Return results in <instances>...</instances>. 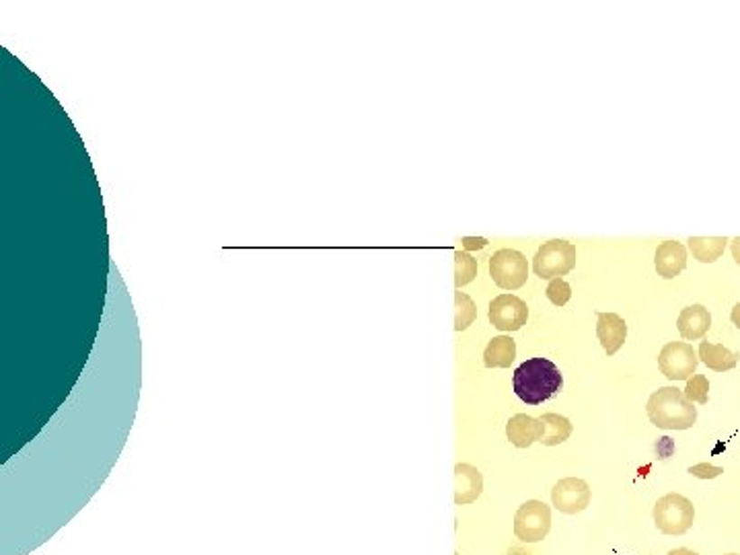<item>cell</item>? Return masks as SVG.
I'll list each match as a JSON object with an SVG mask.
<instances>
[{
	"label": "cell",
	"mask_w": 740,
	"mask_h": 555,
	"mask_svg": "<svg viewBox=\"0 0 740 555\" xmlns=\"http://www.w3.org/2000/svg\"><path fill=\"white\" fill-rule=\"evenodd\" d=\"M564 387V376L560 368L547 358H529L514 370L513 389L521 402L539 405L560 393Z\"/></svg>",
	"instance_id": "obj_1"
},
{
	"label": "cell",
	"mask_w": 740,
	"mask_h": 555,
	"mask_svg": "<svg viewBox=\"0 0 740 555\" xmlns=\"http://www.w3.org/2000/svg\"><path fill=\"white\" fill-rule=\"evenodd\" d=\"M650 421L661 430H689L698 421V410L677 387H661L646 403Z\"/></svg>",
	"instance_id": "obj_2"
},
{
	"label": "cell",
	"mask_w": 740,
	"mask_h": 555,
	"mask_svg": "<svg viewBox=\"0 0 740 555\" xmlns=\"http://www.w3.org/2000/svg\"><path fill=\"white\" fill-rule=\"evenodd\" d=\"M656 529L664 535H685L693 527L695 506L689 498L680 494H666L652 510Z\"/></svg>",
	"instance_id": "obj_3"
},
{
	"label": "cell",
	"mask_w": 740,
	"mask_h": 555,
	"mask_svg": "<svg viewBox=\"0 0 740 555\" xmlns=\"http://www.w3.org/2000/svg\"><path fill=\"white\" fill-rule=\"evenodd\" d=\"M576 268V247L564 239L543 243L532 257V272L541 280L566 276Z\"/></svg>",
	"instance_id": "obj_4"
},
{
	"label": "cell",
	"mask_w": 740,
	"mask_h": 555,
	"mask_svg": "<svg viewBox=\"0 0 740 555\" xmlns=\"http://www.w3.org/2000/svg\"><path fill=\"white\" fill-rule=\"evenodd\" d=\"M551 531V508L541 500H527L514 514V535L523 543H539Z\"/></svg>",
	"instance_id": "obj_5"
},
{
	"label": "cell",
	"mask_w": 740,
	"mask_h": 555,
	"mask_svg": "<svg viewBox=\"0 0 740 555\" xmlns=\"http://www.w3.org/2000/svg\"><path fill=\"white\" fill-rule=\"evenodd\" d=\"M490 276L502 291H518L527 284L529 262L521 251L500 249L490 257Z\"/></svg>",
	"instance_id": "obj_6"
},
{
	"label": "cell",
	"mask_w": 740,
	"mask_h": 555,
	"mask_svg": "<svg viewBox=\"0 0 740 555\" xmlns=\"http://www.w3.org/2000/svg\"><path fill=\"white\" fill-rule=\"evenodd\" d=\"M699 365V356L687 342H669L658 354V368L669 381H689Z\"/></svg>",
	"instance_id": "obj_7"
},
{
	"label": "cell",
	"mask_w": 740,
	"mask_h": 555,
	"mask_svg": "<svg viewBox=\"0 0 740 555\" xmlns=\"http://www.w3.org/2000/svg\"><path fill=\"white\" fill-rule=\"evenodd\" d=\"M490 323L500 331H518L523 325H527L529 319V307L523 299L514 294H500L490 302V310H487Z\"/></svg>",
	"instance_id": "obj_8"
},
{
	"label": "cell",
	"mask_w": 740,
	"mask_h": 555,
	"mask_svg": "<svg viewBox=\"0 0 740 555\" xmlns=\"http://www.w3.org/2000/svg\"><path fill=\"white\" fill-rule=\"evenodd\" d=\"M592 500L590 486L580 477H564L553 486L551 502L564 514H580Z\"/></svg>",
	"instance_id": "obj_9"
},
{
	"label": "cell",
	"mask_w": 740,
	"mask_h": 555,
	"mask_svg": "<svg viewBox=\"0 0 740 555\" xmlns=\"http://www.w3.org/2000/svg\"><path fill=\"white\" fill-rule=\"evenodd\" d=\"M597 338L605 347L606 356H615L627 338V323L617 313H597Z\"/></svg>",
	"instance_id": "obj_10"
},
{
	"label": "cell",
	"mask_w": 740,
	"mask_h": 555,
	"mask_svg": "<svg viewBox=\"0 0 740 555\" xmlns=\"http://www.w3.org/2000/svg\"><path fill=\"white\" fill-rule=\"evenodd\" d=\"M484 494V476L469 463L455 465V504H473Z\"/></svg>",
	"instance_id": "obj_11"
},
{
	"label": "cell",
	"mask_w": 740,
	"mask_h": 555,
	"mask_svg": "<svg viewBox=\"0 0 740 555\" xmlns=\"http://www.w3.org/2000/svg\"><path fill=\"white\" fill-rule=\"evenodd\" d=\"M545 432L543 421L539 418L527 416V413H516L508 420L506 436L513 447L516 449H529L531 444L541 442Z\"/></svg>",
	"instance_id": "obj_12"
},
{
	"label": "cell",
	"mask_w": 740,
	"mask_h": 555,
	"mask_svg": "<svg viewBox=\"0 0 740 555\" xmlns=\"http://www.w3.org/2000/svg\"><path fill=\"white\" fill-rule=\"evenodd\" d=\"M654 265L658 276L664 280L677 278L687 268V247L679 241H664L656 247Z\"/></svg>",
	"instance_id": "obj_13"
},
{
	"label": "cell",
	"mask_w": 740,
	"mask_h": 555,
	"mask_svg": "<svg viewBox=\"0 0 740 555\" xmlns=\"http://www.w3.org/2000/svg\"><path fill=\"white\" fill-rule=\"evenodd\" d=\"M712 328V315L703 305H691L680 310L679 319H677V329L680 333V338L695 342V339H701Z\"/></svg>",
	"instance_id": "obj_14"
},
{
	"label": "cell",
	"mask_w": 740,
	"mask_h": 555,
	"mask_svg": "<svg viewBox=\"0 0 740 555\" xmlns=\"http://www.w3.org/2000/svg\"><path fill=\"white\" fill-rule=\"evenodd\" d=\"M516 358V342L510 336L490 339L484 352V365L487 368H510Z\"/></svg>",
	"instance_id": "obj_15"
},
{
	"label": "cell",
	"mask_w": 740,
	"mask_h": 555,
	"mask_svg": "<svg viewBox=\"0 0 740 555\" xmlns=\"http://www.w3.org/2000/svg\"><path fill=\"white\" fill-rule=\"evenodd\" d=\"M699 358L708 368L716 370V373H726V370L736 368L738 365V354L724 347L722 344H712V342H701L699 344Z\"/></svg>",
	"instance_id": "obj_16"
},
{
	"label": "cell",
	"mask_w": 740,
	"mask_h": 555,
	"mask_svg": "<svg viewBox=\"0 0 740 555\" xmlns=\"http://www.w3.org/2000/svg\"><path fill=\"white\" fill-rule=\"evenodd\" d=\"M691 255L701 264H714L726 249V236H689Z\"/></svg>",
	"instance_id": "obj_17"
},
{
	"label": "cell",
	"mask_w": 740,
	"mask_h": 555,
	"mask_svg": "<svg viewBox=\"0 0 740 555\" xmlns=\"http://www.w3.org/2000/svg\"><path fill=\"white\" fill-rule=\"evenodd\" d=\"M539 420H541L545 426L541 439V444H545V447H558V444L566 442L569 436H572L574 426L566 416H560V413H543Z\"/></svg>",
	"instance_id": "obj_18"
},
{
	"label": "cell",
	"mask_w": 740,
	"mask_h": 555,
	"mask_svg": "<svg viewBox=\"0 0 740 555\" xmlns=\"http://www.w3.org/2000/svg\"><path fill=\"white\" fill-rule=\"evenodd\" d=\"M477 317V307L467 292H455V331H465Z\"/></svg>",
	"instance_id": "obj_19"
},
{
	"label": "cell",
	"mask_w": 740,
	"mask_h": 555,
	"mask_svg": "<svg viewBox=\"0 0 740 555\" xmlns=\"http://www.w3.org/2000/svg\"><path fill=\"white\" fill-rule=\"evenodd\" d=\"M477 276V259H473L467 251H455V286L461 291L463 286L471 284Z\"/></svg>",
	"instance_id": "obj_20"
},
{
	"label": "cell",
	"mask_w": 740,
	"mask_h": 555,
	"mask_svg": "<svg viewBox=\"0 0 740 555\" xmlns=\"http://www.w3.org/2000/svg\"><path fill=\"white\" fill-rule=\"evenodd\" d=\"M685 397L689 399L693 403H701L706 405L709 402V381L706 375H693L689 381H687V387H685Z\"/></svg>",
	"instance_id": "obj_21"
},
{
	"label": "cell",
	"mask_w": 740,
	"mask_h": 555,
	"mask_svg": "<svg viewBox=\"0 0 740 555\" xmlns=\"http://www.w3.org/2000/svg\"><path fill=\"white\" fill-rule=\"evenodd\" d=\"M547 299H550L555 307H566L568 301L572 299V286H569L564 278H555L547 286Z\"/></svg>",
	"instance_id": "obj_22"
},
{
	"label": "cell",
	"mask_w": 740,
	"mask_h": 555,
	"mask_svg": "<svg viewBox=\"0 0 740 555\" xmlns=\"http://www.w3.org/2000/svg\"><path fill=\"white\" fill-rule=\"evenodd\" d=\"M687 473H691V476L698 477V479H716V477L722 476L724 469L716 467V465H709V463H698V465H693V467L687 469Z\"/></svg>",
	"instance_id": "obj_23"
},
{
	"label": "cell",
	"mask_w": 740,
	"mask_h": 555,
	"mask_svg": "<svg viewBox=\"0 0 740 555\" xmlns=\"http://www.w3.org/2000/svg\"><path fill=\"white\" fill-rule=\"evenodd\" d=\"M730 251H732V257H735V262L740 265V236H736V239L732 241Z\"/></svg>",
	"instance_id": "obj_24"
},
{
	"label": "cell",
	"mask_w": 740,
	"mask_h": 555,
	"mask_svg": "<svg viewBox=\"0 0 740 555\" xmlns=\"http://www.w3.org/2000/svg\"><path fill=\"white\" fill-rule=\"evenodd\" d=\"M463 243H465V247H467V249H476V247L481 249V247H486L487 241L486 239H465Z\"/></svg>",
	"instance_id": "obj_25"
},
{
	"label": "cell",
	"mask_w": 740,
	"mask_h": 555,
	"mask_svg": "<svg viewBox=\"0 0 740 555\" xmlns=\"http://www.w3.org/2000/svg\"><path fill=\"white\" fill-rule=\"evenodd\" d=\"M730 319H732V323H735L736 328L740 329V302H738V305H735V309H732Z\"/></svg>",
	"instance_id": "obj_26"
},
{
	"label": "cell",
	"mask_w": 740,
	"mask_h": 555,
	"mask_svg": "<svg viewBox=\"0 0 740 555\" xmlns=\"http://www.w3.org/2000/svg\"><path fill=\"white\" fill-rule=\"evenodd\" d=\"M666 555H698V551L687 550V547H679V550H672V551H669Z\"/></svg>",
	"instance_id": "obj_27"
},
{
	"label": "cell",
	"mask_w": 740,
	"mask_h": 555,
	"mask_svg": "<svg viewBox=\"0 0 740 555\" xmlns=\"http://www.w3.org/2000/svg\"><path fill=\"white\" fill-rule=\"evenodd\" d=\"M455 555H461V553H458V551H455Z\"/></svg>",
	"instance_id": "obj_28"
},
{
	"label": "cell",
	"mask_w": 740,
	"mask_h": 555,
	"mask_svg": "<svg viewBox=\"0 0 740 555\" xmlns=\"http://www.w3.org/2000/svg\"><path fill=\"white\" fill-rule=\"evenodd\" d=\"M728 555H738V553H728Z\"/></svg>",
	"instance_id": "obj_29"
}]
</instances>
